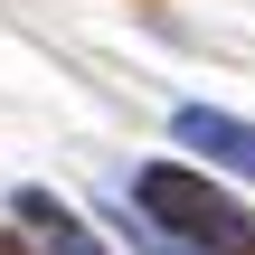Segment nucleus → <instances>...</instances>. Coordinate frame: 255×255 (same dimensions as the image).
<instances>
[{"label":"nucleus","instance_id":"1","mask_svg":"<svg viewBox=\"0 0 255 255\" xmlns=\"http://www.w3.org/2000/svg\"><path fill=\"white\" fill-rule=\"evenodd\" d=\"M161 227H180V237H208V246H255V227H246V208L208 180V170H189V161H142L132 180H123Z\"/></svg>","mask_w":255,"mask_h":255},{"label":"nucleus","instance_id":"2","mask_svg":"<svg viewBox=\"0 0 255 255\" xmlns=\"http://www.w3.org/2000/svg\"><path fill=\"white\" fill-rule=\"evenodd\" d=\"M170 142H180L189 161L227 170V180H255V123L227 114V104H180V114H170Z\"/></svg>","mask_w":255,"mask_h":255},{"label":"nucleus","instance_id":"3","mask_svg":"<svg viewBox=\"0 0 255 255\" xmlns=\"http://www.w3.org/2000/svg\"><path fill=\"white\" fill-rule=\"evenodd\" d=\"M9 218H19L47 255H114L85 218H76V208H66V199H57V189H9Z\"/></svg>","mask_w":255,"mask_h":255},{"label":"nucleus","instance_id":"4","mask_svg":"<svg viewBox=\"0 0 255 255\" xmlns=\"http://www.w3.org/2000/svg\"><path fill=\"white\" fill-rule=\"evenodd\" d=\"M0 255H28V237H9V227H0Z\"/></svg>","mask_w":255,"mask_h":255},{"label":"nucleus","instance_id":"5","mask_svg":"<svg viewBox=\"0 0 255 255\" xmlns=\"http://www.w3.org/2000/svg\"><path fill=\"white\" fill-rule=\"evenodd\" d=\"M246 255H255V246H246Z\"/></svg>","mask_w":255,"mask_h":255}]
</instances>
